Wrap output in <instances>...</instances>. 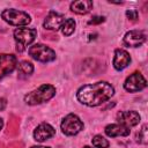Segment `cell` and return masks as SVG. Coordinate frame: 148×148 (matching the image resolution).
I'll return each instance as SVG.
<instances>
[{"mask_svg":"<svg viewBox=\"0 0 148 148\" xmlns=\"http://www.w3.org/2000/svg\"><path fill=\"white\" fill-rule=\"evenodd\" d=\"M114 94V88L105 81H99L91 84H86L81 87L76 97L80 103L88 106H97L108 99H110Z\"/></svg>","mask_w":148,"mask_h":148,"instance_id":"6da1fadb","label":"cell"},{"mask_svg":"<svg viewBox=\"0 0 148 148\" xmlns=\"http://www.w3.org/2000/svg\"><path fill=\"white\" fill-rule=\"evenodd\" d=\"M56 95V88L51 84H43L38 89H35L28 92L24 96V102L29 105L42 104L49 99H51Z\"/></svg>","mask_w":148,"mask_h":148,"instance_id":"7a4b0ae2","label":"cell"},{"mask_svg":"<svg viewBox=\"0 0 148 148\" xmlns=\"http://www.w3.org/2000/svg\"><path fill=\"white\" fill-rule=\"evenodd\" d=\"M37 36V30L34 28H17L14 31V39L16 42V50L23 52Z\"/></svg>","mask_w":148,"mask_h":148,"instance_id":"3957f363","label":"cell"},{"mask_svg":"<svg viewBox=\"0 0 148 148\" xmlns=\"http://www.w3.org/2000/svg\"><path fill=\"white\" fill-rule=\"evenodd\" d=\"M1 17L12 25H27L30 23V15L25 12L17 9H5L1 13Z\"/></svg>","mask_w":148,"mask_h":148,"instance_id":"277c9868","label":"cell"},{"mask_svg":"<svg viewBox=\"0 0 148 148\" xmlns=\"http://www.w3.org/2000/svg\"><path fill=\"white\" fill-rule=\"evenodd\" d=\"M60 127H61V131L64 134L71 136V135H76L79 132L82 131L83 123L81 121V119L76 114L69 113L64 118Z\"/></svg>","mask_w":148,"mask_h":148,"instance_id":"5b68a950","label":"cell"},{"mask_svg":"<svg viewBox=\"0 0 148 148\" xmlns=\"http://www.w3.org/2000/svg\"><path fill=\"white\" fill-rule=\"evenodd\" d=\"M29 54L34 59L42 61V62H47V61H52L56 59L54 51L44 44H35V45L30 46Z\"/></svg>","mask_w":148,"mask_h":148,"instance_id":"8992f818","label":"cell"},{"mask_svg":"<svg viewBox=\"0 0 148 148\" xmlns=\"http://www.w3.org/2000/svg\"><path fill=\"white\" fill-rule=\"evenodd\" d=\"M146 87H147V81L142 76V74H140L139 72H135V73L131 74L124 83V88L130 92L140 91Z\"/></svg>","mask_w":148,"mask_h":148,"instance_id":"52a82bcc","label":"cell"},{"mask_svg":"<svg viewBox=\"0 0 148 148\" xmlns=\"http://www.w3.org/2000/svg\"><path fill=\"white\" fill-rule=\"evenodd\" d=\"M146 37L143 30H131L124 36V44L128 47H138L146 42Z\"/></svg>","mask_w":148,"mask_h":148,"instance_id":"ba28073f","label":"cell"},{"mask_svg":"<svg viewBox=\"0 0 148 148\" xmlns=\"http://www.w3.org/2000/svg\"><path fill=\"white\" fill-rule=\"evenodd\" d=\"M17 59L13 54H0V77L12 73L16 66Z\"/></svg>","mask_w":148,"mask_h":148,"instance_id":"9c48e42d","label":"cell"},{"mask_svg":"<svg viewBox=\"0 0 148 148\" xmlns=\"http://www.w3.org/2000/svg\"><path fill=\"white\" fill-rule=\"evenodd\" d=\"M117 120L120 125L126 127H132L139 124L140 114L136 111H120L117 114Z\"/></svg>","mask_w":148,"mask_h":148,"instance_id":"30bf717a","label":"cell"},{"mask_svg":"<svg viewBox=\"0 0 148 148\" xmlns=\"http://www.w3.org/2000/svg\"><path fill=\"white\" fill-rule=\"evenodd\" d=\"M54 134H56V130L50 124H46V123L39 124L36 127V130L34 131V138L38 142H43V141L54 136Z\"/></svg>","mask_w":148,"mask_h":148,"instance_id":"8fae6325","label":"cell"},{"mask_svg":"<svg viewBox=\"0 0 148 148\" xmlns=\"http://www.w3.org/2000/svg\"><path fill=\"white\" fill-rule=\"evenodd\" d=\"M64 21H65V18L62 15H60L56 12H50L44 20L43 25L47 30H58L61 28Z\"/></svg>","mask_w":148,"mask_h":148,"instance_id":"7c38bea8","label":"cell"},{"mask_svg":"<svg viewBox=\"0 0 148 148\" xmlns=\"http://www.w3.org/2000/svg\"><path fill=\"white\" fill-rule=\"evenodd\" d=\"M131 62V56L128 54V52H126L125 50L121 49H117L114 51V57H113V67L117 71H121L125 67L128 66V64Z\"/></svg>","mask_w":148,"mask_h":148,"instance_id":"4fadbf2b","label":"cell"},{"mask_svg":"<svg viewBox=\"0 0 148 148\" xmlns=\"http://www.w3.org/2000/svg\"><path fill=\"white\" fill-rule=\"evenodd\" d=\"M106 135L114 138V136H127L130 134V128L120 125V124H111L105 127Z\"/></svg>","mask_w":148,"mask_h":148,"instance_id":"5bb4252c","label":"cell"},{"mask_svg":"<svg viewBox=\"0 0 148 148\" xmlns=\"http://www.w3.org/2000/svg\"><path fill=\"white\" fill-rule=\"evenodd\" d=\"M92 1L90 0H79L71 3V10L76 14H87L92 8Z\"/></svg>","mask_w":148,"mask_h":148,"instance_id":"9a60e30c","label":"cell"},{"mask_svg":"<svg viewBox=\"0 0 148 148\" xmlns=\"http://www.w3.org/2000/svg\"><path fill=\"white\" fill-rule=\"evenodd\" d=\"M34 72V66L31 62L29 61H21L17 66V73L20 74V76H28Z\"/></svg>","mask_w":148,"mask_h":148,"instance_id":"2e32d148","label":"cell"},{"mask_svg":"<svg viewBox=\"0 0 148 148\" xmlns=\"http://www.w3.org/2000/svg\"><path fill=\"white\" fill-rule=\"evenodd\" d=\"M75 30V21L73 18H66L61 25V32L65 36H71Z\"/></svg>","mask_w":148,"mask_h":148,"instance_id":"e0dca14e","label":"cell"},{"mask_svg":"<svg viewBox=\"0 0 148 148\" xmlns=\"http://www.w3.org/2000/svg\"><path fill=\"white\" fill-rule=\"evenodd\" d=\"M92 142V146L96 147V148H108L109 147V141L103 138L102 135H95L91 140Z\"/></svg>","mask_w":148,"mask_h":148,"instance_id":"ac0fdd59","label":"cell"},{"mask_svg":"<svg viewBox=\"0 0 148 148\" xmlns=\"http://www.w3.org/2000/svg\"><path fill=\"white\" fill-rule=\"evenodd\" d=\"M148 126L145 124L142 127H141V130L139 131V133L136 134V140H138V142H140V143H142V145H147V142H148Z\"/></svg>","mask_w":148,"mask_h":148,"instance_id":"d6986e66","label":"cell"},{"mask_svg":"<svg viewBox=\"0 0 148 148\" xmlns=\"http://www.w3.org/2000/svg\"><path fill=\"white\" fill-rule=\"evenodd\" d=\"M126 16H127L130 20L135 21V20L138 18V12H136L135 9H130V10L126 12Z\"/></svg>","mask_w":148,"mask_h":148,"instance_id":"ffe728a7","label":"cell"},{"mask_svg":"<svg viewBox=\"0 0 148 148\" xmlns=\"http://www.w3.org/2000/svg\"><path fill=\"white\" fill-rule=\"evenodd\" d=\"M102 22H104L103 16H94V17H91V20L88 23L89 24H98V23H102Z\"/></svg>","mask_w":148,"mask_h":148,"instance_id":"44dd1931","label":"cell"},{"mask_svg":"<svg viewBox=\"0 0 148 148\" xmlns=\"http://www.w3.org/2000/svg\"><path fill=\"white\" fill-rule=\"evenodd\" d=\"M6 106H7V101L5 98H0V111L5 110Z\"/></svg>","mask_w":148,"mask_h":148,"instance_id":"7402d4cb","label":"cell"},{"mask_svg":"<svg viewBox=\"0 0 148 148\" xmlns=\"http://www.w3.org/2000/svg\"><path fill=\"white\" fill-rule=\"evenodd\" d=\"M31 148H51V147H44V146H32Z\"/></svg>","mask_w":148,"mask_h":148,"instance_id":"603a6c76","label":"cell"},{"mask_svg":"<svg viewBox=\"0 0 148 148\" xmlns=\"http://www.w3.org/2000/svg\"><path fill=\"white\" fill-rule=\"evenodd\" d=\"M2 125H3V121H2V119L0 118V130L2 128Z\"/></svg>","mask_w":148,"mask_h":148,"instance_id":"cb8c5ba5","label":"cell"},{"mask_svg":"<svg viewBox=\"0 0 148 148\" xmlns=\"http://www.w3.org/2000/svg\"><path fill=\"white\" fill-rule=\"evenodd\" d=\"M83 148H91V147H89V146H84Z\"/></svg>","mask_w":148,"mask_h":148,"instance_id":"d4e9b609","label":"cell"}]
</instances>
